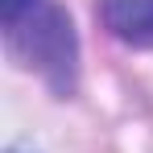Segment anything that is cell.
I'll use <instances>...</instances> for the list:
<instances>
[{
	"label": "cell",
	"mask_w": 153,
	"mask_h": 153,
	"mask_svg": "<svg viewBox=\"0 0 153 153\" xmlns=\"http://www.w3.org/2000/svg\"><path fill=\"white\" fill-rule=\"evenodd\" d=\"M103 25L128 46H153V0H103Z\"/></svg>",
	"instance_id": "obj_2"
},
{
	"label": "cell",
	"mask_w": 153,
	"mask_h": 153,
	"mask_svg": "<svg viewBox=\"0 0 153 153\" xmlns=\"http://www.w3.org/2000/svg\"><path fill=\"white\" fill-rule=\"evenodd\" d=\"M4 42L13 58L25 71H37L58 95L75 87L79 37L58 0H4Z\"/></svg>",
	"instance_id": "obj_1"
}]
</instances>
